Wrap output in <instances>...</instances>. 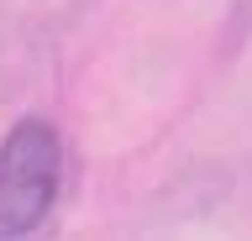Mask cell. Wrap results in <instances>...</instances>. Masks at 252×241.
Segmentation results:
<instances>
[{
	"instance_id": "6da1fadb",
	"label": "cell",
	"mask_w": 252,
	"mask_h": 241,
	"mask_svg": "<svg viewBox=\"0 0 252 241\" xmlns=\"http://www.w3.org/2000/svg\"><path fill=\"white\" fill-rule=\"evenodd\" d=\"M63 147L53 121H21L0 142V236H32L58 205Z\"/></svg>"
}]
</instances>
